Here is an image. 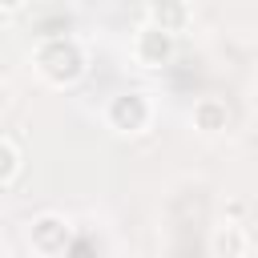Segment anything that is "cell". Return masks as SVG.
I'll return each instance as SVG.
<instances>
[{"label": "cell", "mask_w": 258, "mask_h": 258, "mask_svg": "<svg viewBox=\"0 0 258 258\" xmlns=\"http://www.w3.org/2000/svg\"><path fill=\"white\" fill-rule=\"evenodd\" d=\"M149 24H157V28H165V32H177V28L185 24V4H181V0H157L153 12H149Z\"/></svg>", "instance_id": "obj_6"}, {"label": "cell", "mask_w": 258, "mask_h": 258, "mask_svg": "<svg viewBox=\"0 0 258 258\" xmlns=\"http://www.w3.org/2000/svg\"><path fill=\"white\" fill-rule=\"evenodd\" d=\"M137 60L141 64H165L169 60V52H173V32H165V28H157V24H145L141 32H137Z\"/></svg>", "instance_id": "obj_4"}, {"label": "cell", "mask_w": 258, "mask_h": 258, "mask_svg": "<svg viewBox=\"0 0 258 258\" xmlns=\"http://www.w3.org/2000/svg\"><path fill=\"white\" fill-rule=\"evenodd\" d=\"M32 250L36 254H64L69 250V222L56 214H44L32 222Z\"/></svg>", "instance_id": "obj_3"}, {"label": "cell", "mask_w": 258, "mask_h": 258, "mask_svg": "<svg viewBox=\"0 0 258 258\" xmlns=\"http://www.w3.org/2000/svg\"><path fill=\"white\" fill-rule=\"evenodd\" d=\"M4 101H8V89H4V85H0V109H4Z\"/></svg>", "instance_id": "obj_10"}, {"label": "cell", "mask_w": 258, "mask_h": 258, "mask_svg": "<svg viewBox=\"0 0 258 258\" xmlns=\"http://www.w3.org/2000/svg\"><path fill=\"white\" fill-rule=\"evenodd\" d=\"M214 254H246V238H242V234H234V226H230L226 234H218V238H214Z\"/></svg>", "instance_id": "obj_8"}, {"label": "cell", "mask_w": 258, "mask_h": 258, "mask_svg": "<svg viewBox=\"0 0 258 258\" xmlns=\"http://www.w3.org/2000/svg\"><path fill=\"white\" fill-rule=\"evenodd\" d=\"M16 169H20V153H16V145H12V141H0V185L12 181Z\"/></svg>", "instance_id": "obj_7"}, {"label": "cell", "mask_w": 258, "mask_h": 258, "mask_svg": "<svg viewBox=\"0 0 258 258\" xmlns=\"http://www.w3.org/2000/svg\"><path fill=\"white\" fill-rule=\"evenodd\" d=\"M36 69L52 81V85H73L85 73V52L73 36H52L36 48Z\"/></svg>", "instance_id": "obj_1"}, {"label": "cell", "mask_w": 258, "mask_h": 258, "mask_svg": "<svg viewBox=\"0 0 258 258\" xmlns=\"http://www.w3.org/2000/svg\"><path fill=\"white\" fill-rule=\"evenodd\" d=\"M109 125L121 133H137L149 125V101L141 93H121L109 101Z\"/></svg>", "instance_id": "obj_2"}, {"label": "cell", "mask_w": 258, "mask_h": 258, "mask_svg": "<svg viewBox=\"0 0 258 258\" xmlns=\"http://www.w3.org/2000/svg\"><path fill=\"white\" fill-rule=\"evenodd\" d=\"M226 121H230V109H226L222 101L206 97V101H198V105H194V125H198V129L218 133V129H226Z\"/></svg>", "instance_id": "obj_5"}, {"label": "cell", "mask_w": 258, "mask_h": 258, "mask_svg": "<svg viewBox=\"0 0 258 258\" xmlns=\"http://www.w3.org/2000/svg\"><path fill=\"white\" fill-rule=\"evenodd\" d=\"M0 4H4V8H20L24 0H0Z\"/></svg>", "instance_id": "obj_9"}]
</instances>
